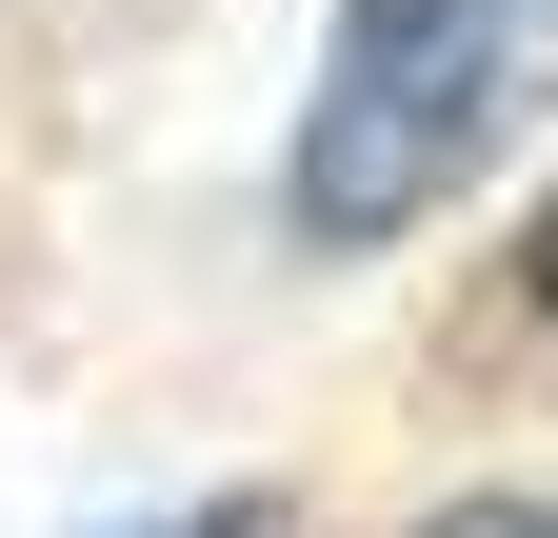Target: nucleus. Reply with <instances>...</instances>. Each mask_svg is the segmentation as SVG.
Here are the masks:
<instances>
[{"mask_svg": "<svg viewBox=\"0 0 558 538\" xmlns=\"http://www.w3.org/2000/svg\"><path fill=\"white\" fill-rule=\"evenodd\" d=\"M538 81H558V0H339L319 100H300V160H279V220H300L319 259L439 220Z\"/></svg>", "mask_w": 558, "mask_h": 538, "instance_id": "f257e3e1", "label": "nucleus"}, {"mask_svg": "<svg viewBox=\"0 0 558 538\" xmlns=\"http://www.w3.org/2000/svg\"><path fill=\"white\" fill-rule=\"evenodd\" d=\"M140 538H300V518H279L259 479H220V499H180V518H140Z\"/></svg>", "mask_w": 558, "mask_h": 538, "instance_id": "f03ea898", "label": "nucleus"}, {"mask_svg": "<svg viewBox=\"0 0 558 538\" xmlns=\"http://www.w3.org/2000/svg\"><path fill=\"white\" fill-rule=\"evenodd\" d=\"M418 538H558V499H439Z\"/></svg>", "mask_w": 558, "mask_h": 538, "instance_id": "7ed1b4c3", "label": "nucleus"}, {"mask_svg": "<svg viewBox=\"0 0 558 538\" xmlns=\"http://www.w3.org/2000/svg\"><path fill=\"white\" fill-rule=\"evenodd\" d=\"M519 280H538V319H558V199H538V240H519Z\"/></svg>", "mask_w": 558, "mask_h": 538, "instance_id": "20e7f679", "label": "nucleus"}]
</instances>
